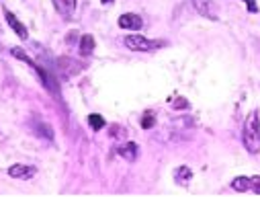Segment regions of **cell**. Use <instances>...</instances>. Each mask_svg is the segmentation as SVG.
I'll return each mask as SVG.
<instances>
[{
	"mask_svg": "<svg viewBox=\"0 0 260 197\" xmlns=\"http://www.w3.org/2000/svg\"><path fill=\"white\" fill-rule=\"evenodd\" d=\"M242 144L250 154L260 152V115L258 111H250L242 125Z\"/></svg>",
	"mask_w": 260,
	"mask_h": 197,
	"instance_id": "obj_1",
	"label": "cell"
},
{
	"mask_svg": "<svg viewBox=\"0 0 260 197\" xmlns=\"http://www.w3.org/2000/svg\"><path fill=\"white\" fill-rule=\"evenodd\" d=\"M123 45L132 51H156L164 45L162 39H148L146 35L140 33H132V35H125L123 37Z\"/></svg>",
	"mask_w": 260,
	"mask_h": 197,
	"instance_id": "obj_2",
	"label": "cell"
},
{
	"mask_svg": "<svg viewBox=\"0 0 260 197\" xmlns=\"http://www.w3.org/2000/svg\"><path fill=\"white\" fill-rule=\"evenodd\" d=\"M192 7L201 17L209 21H219V7L215 0H192Z\"/></svg>",
	"mask_w": 260,
	"mask_h": 197,
	"instance_id": "obj_3",
	"label": "cell"
},
{
	"mask_svg": "<svg viewBox=\"0 0 260 197\" xmlns=\"http://www.w3.org/2000/svg\"><path fill=\"white\" fill-rule=\"evenodd\" d=\"M117 25L121 29H125V31H140L144 27V19L140 15H136V13H125V15L119 17Z\"/></svg>",
	"mask_w": 260,
	"mask_h": 197,
	"instance_id": "obj_4",
	"label": "cell"
},
{
	"mask_svg": "<svg viewBox=\"0 0 260 197\" xmlns=\"http://www.w3.org/2000/svg\"><path fill=\"white\" fill-rule=\"evenodd\" d=\"M51 5L55 9V13L66 21H70L76 13V0H51Z\"/></svg>",
	"mask_w": 260,
	"mask_h": 197,
	"instance_id": "obj_5",
	"label": "cell"
},
{
	"mask_svg": "<svg viewBox=\"0 0 260 197\" xmlns=\"http://www.w3.org/2000/svg\"><path fill=\"white\" fill-rule=\"evenodd\" d=\"M37 175V168L31 166V164H13L9 168V177L17 179V181H29Z\"/></svg>",
	"mask_w": 260,
	"mask_h": 197,
	"instance_id": "obj_6",
	"label": "cell"
},
{
	"mask_svg": "<svg viewBox=\"0 0 260 197\" xmlns=\"http://www.w3.org/2000/svg\"><path fill=\"white\" fill-rule=\"evenodd\" d=\"M117 154L125 160V162H136L138 156H140V146L136 142H125L117 148Z\"/></svg>",
	"mask_w": 260,
	"mask_h": 197,
	"instance_id": "obj_7",
	"label": "cell"
},
{
	"mask_svg": "<svg viewBox=\"0 0 260 197\" xmlns=\"http://www.w3.org/2000/svg\"><path fill=\"white\" fill-rule=\"evenodd\" d=\"M3 13H5V19H7L9 27H11V29H13V31L19 35V39H23V41H25V39L29 37V31H27V27H25V25H23V23H21V21L15 17V13H11L9 9H5Z\"/></svg>",
	"mask_w": 260,
	"mask_h": 197,
	"instance_id": "obj_8",
	"label": "cell"
},
{
	"mask_svg": "<svg viewBox=\"0 0 260 197\" xmlns=\"http://www.w3.org/2000/svg\"><path fill=\"white\" fill-rule=\"evenodd\" d=\"M94 47H96V43H94L92 35H88V33L80 35V39H78V53L82 58H90L94 53Z\"/></svg>",
	"mask_w": 260,
	"mask_h": 197,
	"instance_id": "obj_9",
	"label": "cell"
},
{
	"mask_svg": "<svg viewBox=\"0 0 260 197\" xmlns=\"http://www.w3.org/2000/svg\"><path fill=\"white\" fill-rule=\"evenodd\" d=\"M172 179H174L176 185L186 187V185L192 181V171H190L186 164H180V166H176V168L172 171Z\"/></svg>",
	"mask_w": 260,
	"mask_h": 197,
	"instance_id": "obj_10",
	"label": "cell"
},
{
	"mask_svg": "<svg viewBox=\"0 0 260 197\" xmlns=\"http://www.w3.org/2000/svg\"><path fill=\"white\" fill-rule=\"evenodd\" d=\"M232 189L234 191H240V193H246V191H250V177H246V175H240V177H236L232 183Z\"/></svg>",
	"mask_w": 260,
	"mask_h": 197,
	"instance_id": "obj_11",
	"label": "cell"
},
{
	"mask_svg": "<svg viewBox=\"0 0 260 197\" xmlns=\"http://www.w3.org/2000/svg\"><path fill=\"white\" fill-rule=\"evenodd\" d=\"M88 125H90L92 131H101V129L107 125V121H105L103 115H99V113H90V115H88Z\"/></svg>",
	"mask_w": 260,
	"mask_h": 197,
	"instance_id": "obj_12",
	"label": "cell"
},
{
	"mask_svg": "<svg viewBox=\"0 0 260 197\" xmlns=\"http://www.w3.org/2000/svg\"><path fill=\"white\" fill-rule=\"evenodd\" d=\"M140 125H142V129H152V127L156 125V115H154V111H146V113L142 115Z\"/></svg>",
	"mask_w": 260,
	"mask_h": 197,
	"instance_id": "obj_13",
	"label": "cell"
},
{
	"mask_svg": "<svg viewBox=\"0 0 260 197\" xmlns=\"http://www.w3.org/2000/svg\"><path fill=\"white\" fill-rule=\"evenodd\" d=\"M170 105H172V109H176V111H178V109H184V111H186V109H190V103H188L184 97H178V99L170 101Z\"/></svg>",
	"mask_w": 260,
	"mask_h": 197,
	"instance_id": "obj_14",
	"label": "cell"
},
{
	"mask_svg": "<svg viewBox=\"0 0 260 197\" xmlns=\"http://www.w3.org/2000/svg\"><path fill=\"white\" fill-rule=\"evenodd\" d=\"M250 191L252 193H256V195H260V177L258 175H254V177H250Z\"/></svg>",
	"mask_w": 260,
	"mask_h": 197,
	"instance_id": "obj_15",
	"label": "cell"
},
{
	"mask_svg": "<svg viewBox=\"0 0 260 197\" xmlns=\"http://www.w3.org/2000/svg\"><path fill=\"white\" fill-rule=\"evenodd\" d=\"M246 3V9H248V13H252V15H256L258 11H260V7L256 5V0H244Z\"/></svg>",
	"mask_w": 260,
	"mask_h": 197,
	"instance_id": "obj_16",
	"label": "cell"
},
{
	"mask_svg": "<svg viewBox=\"0 0 260 197\" xmlns=\"http://www.w3.org/2000/svg\"><path fill=\"white\" fill-rule=\"evenodd\" d=\"M111 136H113V138H115V136H123V127H115V125H113Z\"/></svg>",
	"mask_w": 260,
	"mask_h": 197,
	"instance_id": "obj_17",
	"label": "cell"
},
{
	"mask_svg": "<svg viewBox=\"0 0 260 197\" xmlns=\"http://www.w3.org/2000/svg\"><path fill=\"white\" fill-rule=\"evenodd\" d=\"M115 0H101V5H105V7H109V5H113Z\"/></svg>",
	"mask_w": 260,
	"mask_h": 197,
	"instance_id": "obj_18",
	"label": "cell"
}]
</instances>
